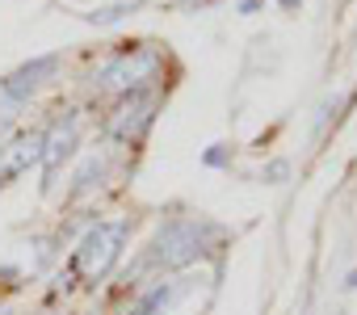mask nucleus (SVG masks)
Returning <instances> with one entry per match:
<instances>
[{"instance_id":"3","label":"nucleus","mask_w":357,"mask_h":315,"mask_svg":"<svg viewBox=\"0 0 357 315\" xmlns=\"http://www.w3.org/2000/svg\"><path fill=\"white\" fill-rule=\"evenodd\" d=\"M155 72H160V51L139 47V51H122L109 63H101L97 76H93V84L97 89H122V93H130V89H143Z\"/></svg>"},{"instance_id":"17","label":"nucleus","mask_w":357,"mask_h":315,"mask_svg":"<svg viewBox=\"0 0 357 315\" xmlns=\"http://www.w3.org/2000/svg\"><path fill=\"white\" fill-rule=\"evenodd\" d=\"M43 315H55V311H43Z\"/></svg>"},{"instance_id":"7","label":"nucleus","mask_w":357,"mask_h":315,"mask_svg":"<svg viewBox=\"0 0 357 315\" xmlns=\"http://www.w3.org/2000/svg\"><path fill=\"white\" fill-rule=\"evenodd\" d=\"M34 164H43V130H30V135L13 139V143L5 147V155H0V181H5V177H17V173H26V169H34Z\"/></svg>"},{"instance_id":"11","label":"nucleus","mask_w":357,"mask_h":315,"mask_svg":"<svg viewBox=\"0 0 357 315\" xmlns=\"http://www.w3.org/2000/svg\"><path fill=\"white\" fill-rule=\"evenodd\" d=\"M202 164H206V169H227V164H231V147H223V143L206 147V155H202Z\"/></svg>"},{"instance_id":"8","label":"nucleus","mask_w":357,"mask_h":315,"mask_svg":"<svg viewBox=\"0 0 357 315\" xmlns=\"http://www.w3.org/2000/svg\"><path fill=\"white\" fill-rule=\"evenodd\" d=\"M185 286H172V282H160L155 290H147L143 298H139V307H135V315H160V311H168V302L181 294Z\"/></svg>"},{"instance_id":"4","label":"nucleus","mask_w":357,"mask_h":315,"mask_svg":"<svg viewBox=\"0 0 357 315\" xmlns=\"http://www.w3.org/2000/svg\"><path fill=\"white\" fill-rule=\"evenodd\" d=\"M151 118H155V97H151L147 89H130V93L122 97V105L114 109L109 130H114L118 139H139V135L151 126Z\"/></svg>"},{"instance_id":"10","label":"nucleus","mask_w":357,"mask_h":315,"mask_svg":"<svg viewBox=\"0 0 357 315\" xmlns=\"http://www.w3.org/2000/svg\"><path fill=\"white\" fill-rule=\"evenodd\" d=\"M135 5H139V0H118V5H105V9L89 13V22H93V26H114V22H122L126 13H135Z\"/></svg>"},{"instance_id":"1","label":"nucleus","mask_w":357,"mask_h":315,"mask_svg":"<svg viewBox=\"0 0 357 315\" xmlns=\"http://www.w3.org/2000/svg\"><path fill=\"white\" fill-rule=\"evenodd\" d=\"M219 236L215 223H202V219H172L168 227H160V236L151 240V252H147V265H164V269H181L190 261H198L211 240Z\"/></svg>"},{"instance_id":"16","label":"nucleus","mask_w":357,"mask_h":315,"mask_svg":"<svg viewBox=\"0 0 357 315\" xmlns=\"http://www.w3.org/2000/svg\"><path fill=\"white\" fill-rule=\"evenodd\" d=\"M0 315H9V311H5V307H0Z\"/></svg>"},{"instance_id":"15","label":"nucleus","mask_w":357,"mask_h":315,"mask_svg":"<svg viewBox=\"0 0 357 315\" xmlns=\"http://www.w3.org/2000/svg\"><path fill=\"white\" fill-rule=\"evenodd\" d=\"M344 286H349V290H357V269L349 273V282H344Z\"/></svg>"},{"instance_id":"14","label":"nucleus","mask_w":357,"mask_h":315,"mask_svg":"<svg viewBox=\"0 0 357 315\" xmlns=\"http://www.w3.org/2000/svg\"><path fill=\"white\" fill-rule=\"evenodd\" d=\"M278 5H282V9H298V5H303V0H278Z\"/></svg>"},{"instance_id":"13","label":"nucleus","mask_w":357,"mask_h":315,"mask_svg":"<svg viewBox=\"0 0 357 315\" xmlns=\"http://www.w3.org/2000/svg\"><path fill=\"white\" fill-rule=\"evenodd\" d=\"M257 5L261 0H240V13H257Z\"/></svg>"},{"instance_id":"5","label":"nucleus","mask_w":357,"mask_h":315,"mask_svg":"<svg viewBox=\"0 0 357 315\" xmlns=\"http://www.w3.org/2000/svg\"><path fill=\"white\" fill-rule=\"evenodd\" d=\"M55 68H59V55H38V59H30L26 68H17L5 84H0V101H5L9 109H17L47 76H55Z\"/></svg>"},{"instance_id":"2","label":"nucleus","mask_w":357,"mask_h":315,"mask_svg":"<svg viewBox=\"0 0 357 315\" xmlns=\"http://www.w3.org/2000/svg\"><path fill=\"white\" fill-rule=\"evenodd\" d=\"M126 244V223H97L84 231V240L72 252V269L84 277H105Z\"/></svg>"},{"instance_id":"12","label":"nucleus","mask_w":357,"mask_h":315,"mask_svg":"<svg viewBox=\"0 0 357 315\" xmlns=\"http://www.w3.org/2000/svg\"><path fill=\"white\" fill-rule=\"evenodd\" d=\"M269 185H282L286 177H290V160H273V164H265V173H261Z\"/></svg>"},{"instance_id":"9","label":"nucleus","mask_w":357,"mask_h":315,"mask_svg":"<svg viewBox=\"0 0 357 315\" xmlns=\"http://www.w3.org/2000/svg\"><path fill=\"white\" fill-rule=\"evenodd\" d=\"M105 173H109V160H84L80 164V173H76V194H89V190H97L101 181H105Z\"/></svg>"},{"instance_id":"6","label":"nucleus","mask_w":357,"mask_h":315,"mask_svg":"<svg viewBox=\"0 0 357 315\" xmlns=\"http://www.w3.org/2000/svg\"><path fill=\"white\" fill-rule=\"evenodd\" d=\"M76 130H80V118L76 114H63L51 135H43V164H47V185H55V173H59V160H68L72 147H76Z\"/></svg>"}]
</instances>
